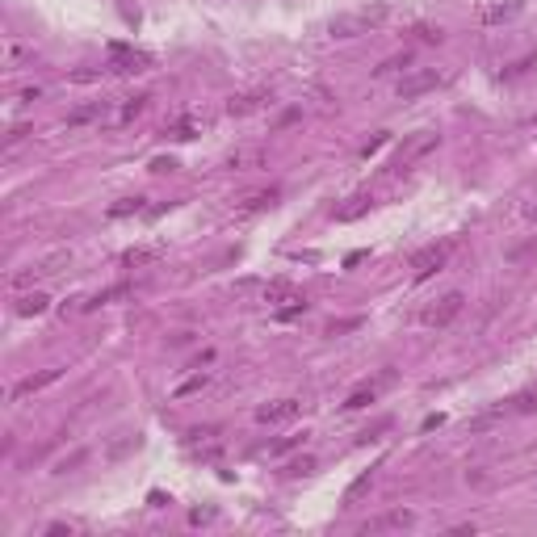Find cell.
Masks as SVG:
<instances>
[{"instance_id": "1", "label": "cell", "mask_w": 537, "mask_h": 537, "mask_svg": "<svg viewBox=\"0 0 537 537\" xmlns=\"http://www.w3.org/2000/svg\"><path fill=\"white\" fill-rule=\"evenodd\" d=\"M386 17H391V4L386 0H374V4H361V9H349V13H340V17H332V26H327V34L332 38H361V34H369V30H378V26H386Z\"/></svg>"}, {"instance_id": "2", "label": "cell", "mask_w": 537, "mask_h": 537, "mask_svg": "<svg viewBox=\"0 0 537 537\" xmlns=\"http://www.w3.org/2000/svg\"><path fill=\"white\" fill-rule=\"evenodd\" d=\"M437 143H441V134H437V131H416L411 139H403L399 151L391 156V173H403L407 164H416L420 156H428V151H433Z\"/></svg>"}, {"instance_id": "3", "label": "cell", "mask_w": 537, "mask_h": 537, "mask_svg": "<svg viewBox=\"0 0 537 537\" xmlns=\"http://www.w3.org/2000/svg\"><path fill=\"white\" fill-rule=\"evenodd\" d=\"M445 76L437 72V67H416V72H403L395 92H399V101H416V97H424V92H433L441 85Z\"/></svg>"}, {"instance_id": "4", "label": "cell", "mask_w": 537, "mask_h": 537, "mask_svg": "<svg viewBox=\"0 0 537 537\" xmlns=\"http://www.w3.org/2000/svg\"><path fill=\"white\" fill-rule=\"evenodd\" d=\"M449 252H453V244H428V248H420L416 256H411V277L416 281H424V277H433V273H441L449 261Z\"/></svg>"}, {"instance_id": "5", "label": "cell", "mask_w": 537, "mask_h": 537, "mask_svg": "<svg viewBox=\"0 0 537 537\" xmlns=\"http://www.w3.org/2000/svg\"><path fill=\"white\" fill-rule=\"evenodd\" d=\"M462 307H466V294H462V290H449L445 298H437L420 319H424V327H449V323L462 315Z\"/></svg>"}, {"instance_id": "6", "label": "cell", "mask_w": 537, "mask_h": 537, "mask_svg": "<svg viewBox=\"0 0 537 537\" xmlns=\"http://www.w3.org/2000/svg\"><path fill=\"white\" fill-rule=\"evenodd\" d=\"M109 55H114L109 72H118V76H139V72L151 67V55H147V50H131L126 43H114L109 46Z\"/></svg>"}, {"instance_id": "7", "label": "cell", "mask_w": 537, "mask_h": 537, "mask_svg": "<svg viewBox=\"0 0 537 537\" xmlns=\"http://www.w3.org/2000/svg\"><path fill=\"white\" fill-rule=\"evenodd\" d=\"M303 416V399H273V403H261L256 407V420L261 424H290Z\"/></svg>"}, {"instance_id": "8", "label": "cell", "mask_w": 537, "mask_h": 537, "mask_svg": "<svg viewBox=\"0 0 537 537\" xmlns=\"http://www.w3.org/2000/svg\"><path fill=\"white\" fill-rule=\"evenodd\" d=\"M59 378H63V369H59V365H50V369H43V374H26V378H21L13 391H9V399H13V403L30 399V395L46 391V386H50V382H59Z\"/></svg>"}, {"instance_id": "9", "label": "cell", "mask_w": 537, "mask_h": 537, "mask_svg": "<svg viewBox=\"0 0 537 537\" xmlns=\"http://www.w3.org/2000/svg\"><path fill=\"white\" fill-rule=\"evenodd\" d=\"M391 378H395V374L386 369L382 378H374V382H361L357 391H349V399L340 403V407H345V411H361V407H369V403H378V395H382V386H391Z\"/></svg>"}, {"instance_id": "10", "label": "cell", "mask_w": 537, "mask_h": 537, "mask_svg": "<svg viewBox=\"0 0 537 537\" xmlns=\"http://www.w3.org/2000/svg\"><path fill=\"white\" fill-rule=\"evenodd\" d=\"M411 525H416V512L395 508V512H382V516L365 521V525H361V533H378V529H411Z\"/></svg>"}, {"instance_id": "11", "label": "cell", "mask_w": 537, "mask_h": 537, "mask_svg": "<svg viewBox=\"0 0 537 537\" xmlns=\"http://www.w3.org/2000/svg\"><path fill=\"white\" fill-rule=\"evenodd\" d=\"M521 9H525V0H499V4H487L483 9V26H504V21H512V17H521Z\"/></svg>"}, {"instance_id": "12", "label": "cell", "mask_w": 537, "mask_h": 537, "mask_svg": "<svg viewBox=\"0 0 537 537\" xmlns=\"http://www.w3.org/2000/svg\"><path fill=\"white\" fill-rule=\"evenodd\" d=\"M265 101H273L268 92H244V97H231V101H227V114H231V118H244V114H256Z\"/></svg>"}, {"instance_id": "13", "label": "cell", "mask_w": 537, "mask_h": 537, "mask_svg": "<svg viewBox=\"0 0 537 537\" xmlns=\"http://www.w3.org/2000/svg\"><path fill=\"white\" fill-rule=\"evenodd\" d=\"M294 298H307L294 281H268L265 286V303H273V307H286V303H294Z\"/></svg>"}, {"instance_id": "14", "label": "cell", "mask_w": 537, "mask_h": 537, "mask_svg": "<svg viewBox=\"0 0 537 537\" xmlns=\"http://www.w3.org/2000/svg\"><path fill=\"white\" fill-rule=\"evenodd\" d=\"M206 386H210V374H206V369H197V374H189L185 382L173 386V399H189V395H197V391H206Z\"/></svg>"}, {"instance_id": "15", "label": "cell", "mask_w": 537, "mask_h": 537, "mask_svg": "<svg viewBox=\"0 0 537 537\" xmlns=\"http://www.w3.org/2000/svg\"><path fill=\"white\" fill-rule=\"evenodd\" d=\"M46 307H50V294H43V290H34V294H21V298H17V315H26V319H30V315H43Z\"/></svg>"}, {"instance_id": "16", "label": "cell", "mask_w": 537, "mask_h": 537, "mask_svg": "<svg viewBox=\"0 0 537 537\" xmlns=\"http://www.w3.org/2000/svg\"><path fill=\"white\" fill-rule=\"evenodd\" d=\"M411 67V50H399V55H391V59H382L378 67H374V76L382 80V76H399V72H407Z\"/></svg>"}, {"instance_id": "17", "label": "cell", "mask_w": 537, "mask_h": 537, "mask_svg": "<svg viewBox=\"0 0 537 537\" xmlns=\"http://www.w3.org/2000/svg\"><path fill=\"white\" fill-rule=\"evenodd\" d=\"M147 101H151V97H147V92H139V97H126V101H122V109H118V118H114V122H122V126H126V122H134V118H139V114H143V109H147Z\"/></svg>"}, {"instance_id": "18", "label": "cell", "mask_w": 537, "mask_h": 537, "mask_svg": "<svg viewBox=\"0 0 537 537\" xmlns=\"http://www.w3.org/2000/svg\"><path fill=\"white\" fill-rule=\"evenodd\" d=\"M307 311H311V303H307V298H294V303H286V307H273V319H277V323H290V319H303Z\"/></svg>"}, {"instance_id": "19", "label": "cell", "mask_w": 537, "mask_h": 537, "mask_svg": "<svg viewBox=\"0 0 537 537\" xmlns=\"http://www.w3.org/2000/svg\"><path fill=\"white\" fill-rule=\"evenodd\" d=\"M277 202V189H265V193H252L244 206H239V215H261V210H268Z\"/></svg>"}, {"instance_id": "20", "label": "cell", "mask_w": 537, "mask_h": 537, "mask_svg": "<svg viewBox=\"0 0 537 537\" xmlns=\"http://www.w3.org/2000/svg\"><path fill=\"white\" fill-rule=\"evenodd\" d=\"M101 114H105V105H101V101H92V105H80V109H72V114H67V126H85V122L101 118Z\"/></svg>"}, {"instance_id": "21", "label": "cell", "mask_w": 537, "mask_h": 537, "mask_svg": "<svg viewBox=\"0 0 537 537\" xmlns=\"http://www.w3.org/2000/svg\"><path fill=\"white\" fill-rule=\"evenodd\" d=\"M365 210H369V197L357 193V197H349V206H340V210H336V219H340V223H349V219H361Z\"/></svg>"}, {"instance_id": "22", "label": "cell", "mask_w": 537, "mask_h": 537, "mask_svg": "<svg viewBox=\"0 0 537 537\" xmlns=\"http://www.w3.org/2000/svg\"><path fill=\"white\" fill-rule=\"evenodd\" d=\"M357 327H365V319L361 315H349V319H332L323 327V336H345V332H357Z\"/></svg>"}, {"instance_id": "23", "label": "cell", "mask_w": 537, "mask_h": 537, "mask_svg": "<svg viewBox=\"0 0 537 537\" xmlns=\"http://www.w3.org/2000/svg\"><path fill=\"white\" fill-rule=\"evenodd\" d=\"M508 261H512V265L537 261V235H533V239H525V244H516V248H508Z\"/></svg>"}, {"instance_id": "24", "label": "cell", "mask_w": 537, "mask_h": 537, "mask_svg": "<svg viewBox=\"0 0 537 537\" xmlns=\"http://www.w3.org/2000/svg\"><path fill=\"white\" fill-rule=\"evenodd\" d=\"M160 256V248H131V252H122V265H151Z\"/></svg>"}, {"instance_id": "25", "label": "cell", "mask_w": 537, "mask_h": 537, "mask_svg": "<svg viewBox=\"0 0 537 537\" xmlns=\"http://www.w3.org/2000/svg\"><path fill=\"white\" fill-rule=\"evenodd\" d=\"M122 294H131V286H109V290H101V294H92L85 307H105V303H114V298H122Z\"/></svg>"}, {"instance_id": "26", "label": "cell", "mask_w": 537, "mask_h": 537, "mask_svg": "<svg viewBox=\"0 0 537 537\" xmlns=\"http://www.w3.org/2000/svg\"><path fill=\"white\" fill-rule=\"evenodd\" d=\"M143 210V197H122L118 206H109V219H126V215H139Z\"/></svg>"}, {"instance_id": "27", "label": "cell", "mask_w": 537, "mask_h": 537, "mask_svg": "<svg viewBox=\"0 0 537 537\" xmlns=\"http://www.w3.org/2000/svg\"><path fill=\"white\" fill-rule=\"evenodd\" d=\"M168 139H177V143H189V139H193V134H197V122H193V118H185V122H177V126H168Z\"/></svg>"}, {"instance_id": "28", "label": "cell", "mask_w": 537, "mask_h": 537, "mask_svg": "<svg viewBox=\"0 0 537 537\" xmlns=\"http://www.w3.org/2000/svg\"><path fill=\"white\" fill-rule=\"evenodd\" d=\"M529 67H537V55H525V59H516V63H508V67H504V80H516V76H525Z\"/></svg>"}, {"instance_id": "29", "label": "cell", "mask_w": 537, "mask_h": 537, "mask_svg": "<svg viewBox=\"0 0 537 537\" xmlns=\"http://www.w3.org/2000/svg\"><path fill=\"white\" fill-rule=\"evenodd\" d=\"M303 437H307V433H303ZM303 437H281V441H273V445L265 449L268 457H281V453H290V449H298L303 445Z\"/></svg>"}, {"instance_id": "30", "label": "cell", "mask_w": 537, "mask_h": 537, "mask_svg": "<svg viewBox=\"0 0 537 537\" xmlns=\"http://www.w3.org/2000/svg\"><path fill=\"white\" fill-rule=\"evenodd\" d=\"M416 34H420V43H441V38H445L441 26H416Z\"/></svg>"}, {"instance_id": "31", "label": "cell", "mask_w": 537, "mask_h": 537, "mask_svg": "<svg viewBox=\"0 0 537 537\" xmlns=\"http://www.w3.org/2000/svg\"><path fill=\"white\" fill-rule=\"evenodd\" d=\"M215 516H219V508H193L189 512V525H210Z\"/></svg>"}, {"instance_id": "32", "label": "cell", "mask_w": 537, "mask_h": 537, "mask_svg": "<svg viewBox=\"0 0 537 537\" xmlns=\"http://www.w3.org/2000/svg\"><path fill=\"white\" fill-rule=\"evenodd\" d=\"M386 143H391V134L382 131V134H378V139H374V143H365V147H361V160H369V156H378V151H382Z\"/></svg>"}, {"instance_id": "33", "label": "cell", "mask_w": 537, "mask_h": 537, "mask_svg": "<svg viewBox=\"0 0 537 537\" xmlns=\"http://www.w3.org/2000/svg\"><path fill=\"white\" fill-rule=\"evenodd\" d=\"M369 483H374V470H365V474H361L357 483H353V487H349V492H345V499H349V504H353V499H357V495L365 492V487H369Z\"/></svg>"}, {"instance_id": "34", "label": "cell", "mask_w": 537, "mask_h": 537, "mask_svg": "<svg viewBox=\"0 0 537 537\" xmlns=\"http://www.w3.org/2000/svg\"><path fill=\"white\" fill-rule=\"evenodd\" d=\"M311 470H315V457H298V462L286 466V474H294V479H298V474H311Z\"/></svg>"}, {"instance_id": "35", "label": "cell", "mask_w": 537, "mask_h": 537, "mask_svg": "<svg viewBox=\"0 0 537 537\" xmlns=\"http://www.w3.org/2000/svg\"><path fill=\"white\" fill-rule=\"evenodd\" d=\"M30 55H34L30 46H9V50H4V63L13 67V63H21V59H30Z\"/></svg>"}, {"instance_id": "36", "label": "cell", "mask_w": 537, "mask_h": 537, "mask_svg": "<svg viewBox=\"0 0 537 537\" xmlns=\"http://www.w3.org/2000/svg\"><path fill=\"white\" fill-rule=\"evenodd\" d=\"M26 134H30V126H13V131H9V143H4V147H17V143H21Z\"/></svg>"}, {"instance_id": "37", "label": "cell", "mask_w": 537, "mask_h": 537, "mask_svg": "<svg viewBox=\"0 0 537 537\" xmlns=\"http://www.w3.org/2000/svg\"><path fill=\"white\" fill-rule=\"evenodd\" d=\"M80 462H85V453H72V457H67V462H59L55 470H59V474H67V470H72V466H80Z\"/></svg>"}, {"instance_id": "38", "label": "cell", "mask_w": 537, "mask_h": 537, "mask_svg": "<svg viewBox=\"0 0 537 537\" xmlns=\"http://www.w3.org/2000/svg\"><path fill=\"white\" fill-rule=\"evenodd\" d=\"M177 168V160H151V173H173Z\"/></svg>"}, {"instance_id": "39", "label": "cell", "mask_w": 537, "mask_h": 537, "mask_svg": "<svg viewBox=\"0 0 537 537\" xmlns=\"http://www.w3.org/2000/svg\"><path fill=\"white\" fill-rule=\"evenodd\" d=\"M38 97H43V89H21L17 92V101H38Z\"/></svg>"}, {"instance_id": "40", "label": "cell", "mask_w": 537, "mask_h": 537, "mask_svg": "<svg viewBox=\"0 0 537 537\" xmlns=\"http://www.w3.org/2000/svg\"><path fill=\"white\" fill-rule=\"evenodd\" d=\"M46 533H50V537H72V529H67V525H50Z\"/></svg>"}, {"instance_id": "41", "label": "cell", "mask_w": 537, "mask_h": 537, "mask_svg": "<svg viewBox=\"0 0 537 537\" xmlns=\"http://www.w3.org/2000/svg\"><path fill=\"white\" fill-rule=\"evenodd\" d=\"M525 219H533V223H537V206H529V210H525Z\"/></svg>"}]
</instances>
